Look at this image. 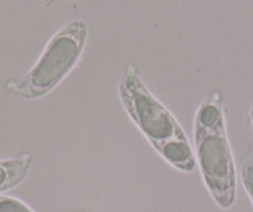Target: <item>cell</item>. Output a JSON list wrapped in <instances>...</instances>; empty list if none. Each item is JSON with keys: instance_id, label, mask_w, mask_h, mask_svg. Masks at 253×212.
<instances>
[{"instance_id": "cell-5", "label": "cell", "mask_w": 253, "mask_h": 212, "mask_svg": "<svg viewBox=\"0 0 253 212\" xmlns=\"http://www.w3.org/2000/svg\"><path fill=\"white\" fill-rule=\"evenodd\" d=\"M241 177H242L243 187L253 204V144L251 145L241 167Z\"/></svg>"}, {"instance_id": "cell-4", "label": "cell", "mask_w": 253, "mask_h": 212, "mask_svg": "<svg viewBox=\"0 0 253 212\" xmlns=\"http://www.w3.org/2000/svg\"><path fill=\"white\" fill-rule=\"evenodd\" d=\"M33 165L29 153H23L10 159L0 160V194L14 189L25 181Z\"/></svg>"}, {"instance_id": "cell-3", "label": "cell", "mask_w": 253, "mask_h": 212, "mask_svg": "<svg viewBox=\"0 0 253 212\" xmlns=\"http://www.w3.org/2000/svg\"><path fill=\"white\" fill-rule=\"evenodd\" d=\"M88 26L75 19L61 28L45 46L35 65L20 79L6 82L9 93L24 99H39L56 88L81 58Z\"/></svg>"}, {"instance_id": "cell-6", "label": "cell", "mask_w": 253, "mask_h": 212, "mask_svg": "<svg viewBox=\"0 0 253 212\" xmlns=\"http://www.w3.org/2000/svg\"><path fill=\"white\" fill-rule=\"evenodd\" d=\"M0 212H34L30 207L19 199L0 195Z\"/></svg>"}, {"instance_id": "cell-7", "label": "cell", "mask_w": 253, "mask_h": 212, "mask_svg": "<svg viewBox=\"0 0 253 212\" xmlns=\"http://www.w3.org/2000/svg\"><path fill=\"white\" fill-rule=\"evenodd\" d=\"M40 1H41V4H42L43 8H48V6L52 5V3H53V0H40Z\"/></svg>"}, {"instance_id": "cell-1", "label": "cell", "mask_w": 253, "mask_h": 212, "mask_svg": "<svg viewBox=\"0 0 253 212\" xmlns=\"http://www.w3.org/2000/svg\"><path fill=\"white\" fill-rule=\"evenodd\" d=\"M118 94L128 116L155 152L175 169L193 172L196 158L186 133L145 86L133 63L126 65L119 77Z\"/></svg>"}, {"instance_id": "cell-8", "label": "cell", "mask_w": 253, "mask_h": 212, "mask_svg": "<svg viewBox=\"0 0 253 212\" xmlns=\"http://www.w3.org/2000/svg\"><path fill=\"white\" fill-rule=\"evenodd\" d=\"M250 118H251V123H252V127H253V104L250 108Z\"/></svg>"}, {"instance_id": "cell-2", "label": "cell", "mask_w": 253, "mask_h": 212, "mask_svg": "<svg viewBox=\"0 0 253 212\" xmlns=\"http://www.w3.org/2000/svg\"><path fill=\"white\" fill-rule=\"evenodd\" d=\"M194 147L196 165L213 201L221 209H231L236 201L237 176L220 91L209 93L196 109Z\"/></svg>"}]
</instances>
